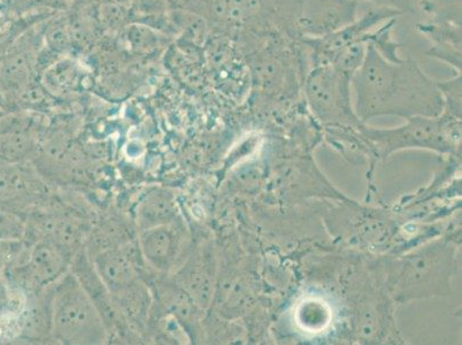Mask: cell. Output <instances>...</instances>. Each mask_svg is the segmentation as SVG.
<instances>
[{
    "mask_svg": "<svg viewBox=\"0 0 462 345\" xmlns=\"http://www.w3.org/2000/svg\"><path fill=\"white\" fill-rule=\"evenodd\" d=\"M352 98L364 124L381 117H434L444 108L439 83L417 61L411 57L390 61L368 43L363 65L352 78Z\"/></svg>",
    "mask_w": 462,
    "mask_h": 345,
    "instance_id": "cell-1",
    "label": "cell"
},
{
    "mask_svg": "<svg viewBox=\"0 0 462 345\" xmlns=\"http://www.w3.org/2000/svg\"><path fill=\"white\" fill-rule=\"evenodd\" d=\"M457 250L451 239L439 238L404 256L386 259L382 268L389 296L399 304L449 296Z\"/></svg>",
    "mask_w": 462,
    "mask_h": 345,
    "instance_id": "cell-2",
    "label": "cell"
},
{
    "mask_svg": "<svg viewBox=\"0 0 462 345\" xmlns=\"http://www.w3.org/2000/svg\"><path fill=\"white\" fill-rule=\"evenodd\" d=\"M405 121L401 127L390 129L360 126L373 158H386L407 149H426L443 154L459 150L461 117L443 111L439 117H415Z\"/></svg>",
    "mask_w": 462,
    "mask_h": 345,
    "instance_id": "cell-3",
    "label": "cell"
},
{
    "mask_svg": "<svg viewBox=\"0 0 462 345\" xmlns=\"http://www.w3.org/2000/svg\"><path fill=\"white\" fill-rule=\"evenodd\" d=\"M52 336L62 344H102L108 331L89 294L70 271L51 285Z\"/></svg>",
    "mask_w": 462,
    "mask_h": 345,
    "instance_id": "cell-4",
    "label": "cell"
},
{
    "mask_svg": "<svg viewBox=\"0 0 462 345\" xmlns=\"http://www.w3.org/2000/svg\"><path fill=\"white\" fill-rule=\"evenodd\" d=\"M352 78L330 64L310 67L305 75L301 94L323 128H358L364 124L356 115Z\"/></svg>",
    "mask_w": 462,
    "mask_h": 345,
    "instance_id": "cell-5",
    "label": "cell"
},
{
    "mask_svg": "<svg viewBox=\"0 0 462 345\" xmlns=\"http://www.w3.org/2000/svg\"><path fill=\"white\" fill-rule=\"evenodd\" d=\"M23 252L3 272L10 287L36 293L50 287L69 271L73 256L45 238L24 239Z\"/></svg>",
    "mask_w": 462,
    "mask_h": 345,
    "instance_id": "cell-6",
    "label": "cell"
},
{
    "mask_svg": "<svg viewBox=\"0 0 462 345\" xmlns=\"http://www.w3.org/2000/svg\"><path fill=\"white\" fill-rule=\"evenodd\" d=\"M137 244L146 266L161 275H173L191 247L182 219L141 230Z\"/></svg>",
    "mask_w": 462,
    "mask_h": 345,
    "instance_id": "cell-7",
    "label": "cell"
},
{
    "mask_svg": "<svg viewBox=\"0 0 462 345\" xmlns=\"http://www.w3.org/2000/svg\"><path fill=\"white\" fill-rule=\"evenodd\" d=\"M402 15L401 12L392 8L375 6L367 11L361 18L347 24L340 31L331 33L322 39H304L302 44L308 51L310 66L331 64L344 49L360 42L366 43V37L374 29L381 26L385 21L398 18Z\"/></svg>",
    "mask_w": 462,
    "mask_h": 345,
    "instance_id": "cell-8",
    "label": "cell"
},
{
    "mask_svg": "<svg viewBox=\"0 0 462 345\" xmlns=\"http://www.w3.org/2000/svg\"><path fill=\"white\" fill-rule=\"evenodd\" d=\"M46 195L48 189L31 163L0 165V211L28 218Z\"/></svg>",
    "mask_w": 462,
    "mask_h": 345,
    "instance_id": "cell-9",
    "label": "cell"
},
{
    "mask_svg": "<svg viewBox=\"0 0 462 345\" xmlns=\"http://www.w3.org/2000/svg\"><path fill=\"white\" fill-rule=\"evenodd\" d=\"M204 311L212 306L217 279V256L208 243L191 244L186 258L170 275Z\"/></svg>",
    "mask_w": 462,
    "mask_h": 345,
    "instance_id": "cell-10",
    "label": "cell"
},
{
    "mask_svg": "<svg viewBox=\"0 0 462 345\" xmlns=\"http://www.w3.org/2000/svg\"><path fill=\"white\" fill-rule=\"evenodd\" d=\"M358 18L356 0H304L298 32L304 39H322Z\"/></svg>",
    "mask_w": 462,
    "mask_h": 345,
    "instance_id": "cell-11",
    "label": "cell"
},
{
    "mask_svg": "<svg viewBox=\"0 0 462 345\" xmlns=\"http://www.w3.org/2000/svg\"><path fill=\"white\" fill-rule=\"evenodd\" d=\"M340 230H335L343 241L360 247H379L394 233L392 219L375 210L361 209L344 212Z\"/></svg>",
    "mask_w": 462,
    "mask_h": 345,
    "instance_id": "cell-12",
    "label": "cell"
},
{
    "mask_svg": "<svg viewBox=\"0 0 462 345\" xmlns=\"http://www.w3.org/2000/svg\"><path fill=\"white\" fill-rule=\"evenodd\" d=\"M304 0H259V14L247 31L279 33L291 41L300 40L298 32ZM239 29V31H242Z\"/></svg>",
    "mask_w": 462,
    "mask_h": 345,
    "instance_id": "cell-13",
    "label": "cell"
},
{
    "mask_svg": "<svg viewBox=\"0 0 462 345\" xmlns=\"http://www.w3.org/2000/svg\"><path fill=\"white\" fill-rule=\"evenodd\" d=\"M417 29L430 41L427 56L448 65L455 74H461V24L428 21L417 24Z\"/></svg>",
    "mask_w": 462,
    "mask_h": 345,
    "instance_id": "cell-14",
    "label": "cell"
},
{
    "mask_svg": "<svg viewBox=\"0 0 462 345\" xmlns=\"http://www.w3.org/2000/svg\"><path fill=\"white\" fill-rule=\"evenodd\" d=\"M136 219L140 231L179 220L175 196L165 189L149 193L138 205Z\"/></svg>",
    "mask_w": 462,
    "mask_h": 345,
    "instance_id": "cell-15",
    "label": "cell"
},
{
    "mask_svg": "<svg viewBox=\"0 0 462 345\" xmlns=\"http://www.w3.org/2000/svg\"><path fill=\"white\" fill-rule=\"evenodd\" d=\"M297 326L309 334H321L333 322V310L319 297H306L297 305Z\"/></svg>",
    "mask_w": 462,
    "mask_h": 345,
    "instance_id": "cell-16",
    "label": "cell"
},
{
    "mask_svg": "<svg viewBox=\"0 0 462 345\" xmlns=\"http://www.w3.org/2000/svg\"><path fill=\"white\" fill-rule=\"evenodd\" d=\"M170 37L141 23H130L125 27V41L129 50L137 53L157 51L168 43Z\"/></svg>",
    "mask_w": 462,
    "mask_h": 345,
    "instance_id": "cell-17",
    "label": "cell"
},
{
    "mask_svg": "<svg viewBox=\"0 0 462 345\" xmlns=\"http://www.w3.org/2000/svg\"><path fill=\"white\" fill-rule=\"evenodd\" d=\"M420 7L430 21L461 24V0H420Z\"/></svg>",
    "mask_w": 462,
    "mask_h": 345,
    "instance_id": "cell-18",
    "label": "cell"
},
{
    "mask_svg": "<svg viewBox=\"0 0 462 345\" xmlns=\"http://www.w3.org/2000/svg\"><path fill=\"white\" fill-rule=\"evenodd\" d=\"M366 51L367 43L360 42V43H356L348 46L346 49H344L343 51L334 59V61L331 62L330 65H333L336 69L354 77L356 70H358L360 66L363 65L365 57H366Z\"/></svg>",
    "mask_w": 462,
    "mask_h": 345,
    "instance_id": "cell-19",
    "label": "cell"
},
{
    "mask_svg": "<svg viewBox=\"0 0 462 345\" xmlns=\"http://www.w3.org/2000/svg\"><path fill=\"white\" fill-rule=\"evenodd\" d=\"M28 220L20 214L0 211V241H20L26 238Z\"/></svg>",
    "mask_w": 462,
    "mask_h": 345,
    "instance_id": "cell-20",
    "label": "cell"
},
{
    "mask_svg": "<svg viewBox=\"0 0 462 345\" xmlns=\"http://www.w3.org/2000/svg\"><path fill=\"white\" fill-rule=\"evenodd\" d=\"M99 16L102 23L112 29L123 27L125 21H129L130 23L129 8L112 2V0L103 4L100 7Z\"/></svg>",
    "mask_w": 462,
    "mask_h": 345,
    "instance_id": "cell-21",
    "label": "cell"
},
{
    "mask_svg": "<svg viewBox=\"0 0 462 345\" xmlns=\"http://www.w3.org/2000/svg\"><path fill=\"white\" fill-rule=\"evenodd\" d=\"M24 246H26L24 239H20V241H0V272H2V275L18 258Z\"/></svg>",
    "mask_w": 462,
    "mask_h": 345,
    "instance_id": "cell-22",
    "label": "cell"
},
{
    "mask_svg": "<svg viewBox=\"0 0 462 345\" xmlns=\"http://www.w3.org/2000/svg\"><path fill=\"white\" fill-rule=\"evenodd\" d=\"M356 2H366L373 4L374 6L392 8V10L401 12L402 14H414V6L411 0H356Z\"/></svg>",
    "mask_w": 462,
    "mask_h": 345,
    "instance_id": "cell-23",
    "label": "cell"
}]
</instances>
